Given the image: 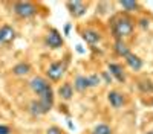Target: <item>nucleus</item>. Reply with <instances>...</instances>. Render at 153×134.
<instances>
[{"instance_id":"nucleus-1","label":"nucleus","mask_w":153,"mask_h":134,"mask_svg":"<svg viewBox=\"0 0 153 134\" xmlns=\"http://www.w3.org/2000/svg\"><path fill=\"white\" fill-rule=\"evenodd\" d=\"M52 104H54V93H52V90H49L48 93L40 96V101H32L29 105V110L34 116L46 114L52 108Z\"/></svg>"},{"instance_id":"nucleus-2","label":"nucleus","mask_w":153,"mask_h":134,"mask_svg":"<svg viewBox=\"0 0 153 134\" xmlns=\"http://www.w3.org/2000/svg\"><path fill=\"white\" fill-rule=\"evenodd\" d=\"M133 31V23L129 18H120L117 20V23L113 24V32L117 37H126L130 35Z\"/></svg>"},{"instance_id":"nucleus-3","label":"nucleus","mask_w":153,"mask_h":134,"mask_svg":"<svg viewBox=\"0 0 153 134\" xmlns=\"http://www.w3.org/2000/svg\"><path fill=\"white\" fill-rule=\"evenodd\" d=\"M14 11L19 17H23V18H28V17H32L37 9L35 6L31 3V2H17L14 5Z\"/></svg>"},{"instance_id":"nucleus-4","label":"nucleus","mask_w":153,"mask_h":134,"mask_svg":"<svg viewBox=\"0 0 153 134\" xmlns=\"http://www.w3.org/2000/svg\"><path fill=\"white\" fill-rule=\"evenodd\" d=\"M29 85H31L32 92H34V93H37V94H40V96H43V94H45V93H48L49 90H52V89H51V85L48 84V81H46V79H43V78H40V76L32 78V79H31V82H29Z\"/></svg>"},{"instance_id":"nucleus-5","label":"nucleus","mask_w":153,"mask_h":134,"mask_svg":"<svg viewBox=\"0 0 153 134\" xmlns=\"http://www.w3.org/2000/svg\"><path fill=\"white\" fill-rule=\"evenodd\" d=\"M65 70H66V64L61 63V61H58V63H52V64H51L46 73H48V76L52 81H58L63 76Z\"/></svg>"},{"instance_id":"nucleus-6","label":"nucleus","mask_w":153,"mask_h":134,"mask_svg":"<svg viewBox=\"0 0 153 134\" xmlns=\"http://www.w3.org/2000/svg\"><path fill=\"white\" fill-rule=\"evenodd\" d=\"M46 43L49 47H52V49H57L63 44V38H61V35L57 32V31H51L46 37Z\"/></svg>"},{"instance_id":"nucleus-7","label":"nucleus","mask_w":153,"mask_h":134,"mask_svg":"<svg viewBox=\"0 0 153 134\" xmlns=\"http://www.w3.org/2000/svg\"><path fill=\"white\" fill-rule=\"evenodd\" d=\"M66 5H68L71 14L74 17H81L84 12H86V5L83 2H68Z\"/></svg>"},{"instance_id":"nucleus-8","label":"nucleus","mask_w":153,"mask_h":134,"mask_svg":"<svg viewBox=\"0 0 153 134\" xmlns=\"http://www.w3.org/2000/svg\"><path fill=\"white\" fill-rule=\"evenodd\" d=\"M14 29H12L11 26H2L0 28V44H6L9 41L14 40Z\"/></svg>"},{"instance_id":"nucleus-9","label":"nucleus","mask_w":153,"mask_h":134,"mask_svg":"<svg viewBox=\"0 0 153 134\" xmlns=\"http://www.w3.org/2000/svg\"><path fill=\"white\" fill-rule=\"evenodd\" d=\"M109 102L112 104V107L118 108V107H121V105L124 104V97H123V94L118 93V92H110V93H109Z\"/></svg>"},{"instance_id":"nucleus-10","label":"nucleus","mask_w":153,"mask_h":134,"mask_svg":"<svg viewBox=\"0 0 153 134\" xmlns=\"http://www.w3.org/2000/svg\"><path fill=\"white\" fill-rule=\"evenodd\" d=\"M109 70H110V73L117 78L120 82H123L124 79H126V76H124V72H123V67L120 66V64H109Z\"/></svg>"},{"instance_id":"nucleus-11","label":"nucleus","mask_w":153,"mask_h":134,"mask_svg":"<svg viewBox=\"0 0 153 134\" xmlns=\"http://www.w3.org/2000/svg\"><path fill=\"white\" fill-rule=\"evenodd\" d=\"M126 61H127V64H129L132 69H135V70H139L143 67V61L139 59L136 55H132V53H129L126 56Z\"/></svg>"},{"instance_id":"nucleus-12","label":"nucleus","mask_w":153,"mask_h":134,"mask_svg":"<svg viewBox=\"0 0 153 134\" xmlns=\"http://www.w3.org/2000/svg\"><path fill=\"white\" fill-rule=\"evenodd\" d=\"M83 38H84V41L89 43V44H95V43L100 41V34L95 32V31H86V32L83 34Z\"/></svg>"},{"instance_id":"nucleus-13","label":"nucleus","mask_w":153,"mask_h":134,"mask_svg":"<svg viewBox=\"0 0 153 134\" xmlns=\"http://www.w3.org/2000/svg\"><path fill=\"white\" fill-rule=\"evenodd\" d=\"M91 87V84H89V78L86 76H78L75 79V89L78 92H84L86 89Z\"/></svg>"},{"instance_id":"nucleus-14","label":"nucleus","mask_w":153,"mask_h":134,"mask_svg":"<svg viewBox=\"0 0 153 134\" xmlns=\"http://www.w3.org/2000/svg\"><path fill=\"white\" fill-rule=\"evenodd\" d=\"M58 93H60V96L63 97V99H71V97H72V85L71 84H63L61 85V87L58 89Z\"/></svg>"},{"instance_id":"nucleus-15","label":"nucleus","mask_w":153,"mask_h":134,"mask_svg":"<svg viewBox=\"0 0 153 134\" xmlns=\"http://www.w3.org/2000/svg\"><path fill=\"white\" fill-rule=\"evenodd\" d=\"M115 49H117V53L118 55H121V56H127L130 52H129V47H127L121 40H118L117 41V44H115Z\"/></svg>"},{"instance_id":"nucleus-16","label":"nucleus","mask_w":153,"mask_h":134,"mask_svg":"<svg viewBox=\"0 0 153 134\" xmlns=\"http://www.w3.org/2000/svg\"><path fill=\"white\" fill-rule=\"evenodd\" d=\"M29 64H25V63H20L17 66H14V69H12V72L16 73V75H26V73L29 72Z\"/></svg>"},{"instance_id":"nucleus-17","label":"nucleus","mask_w":153,"mask_h":134,"mask_svg":"<svg viewBox=\"0 0 153 134\" xmlns=\"http://www.w3.org/2000/svg\"><path fill=\"white\" fill-rule=\"evenodd\" d=\"M94 134H112V130H110V127H109V125L101 124V125H98V127L95 128Z\"/></svg>"},{"instance_id":"nucleus-18","label":"nucleus","mask_w":153,"mask_h":134,"mask_svg":"<svg viewBox=\"0 0 153 134\" xmlns=\"http://www.w3.org/2000/svg\"><path fill=\"white\" fill-rule=\"evenodd\" d=\"M121 6L126 9H135L138 5H136V2H121Z\"/></svg>"},{"instance_id":"nucleus-19","label":"nucleus","mask_w":153,"mask_h":134,"mask_svg":"<svg viewBox=\"0 0 153 134\" xmlns=\"http://www.w3.org/2000/svg\"><path fill=\"white\" fill-rule=\"evenodd\" d=\"M89 84H91V87H95V85L100 84V78L97 75H92V76H89Z\"/></svg>"},{"instance_id":"nucleus-20","label":"nucleus","mask_w":153,"mask_h":134,"mask_svg":"<svg viewBox=\"0 0 153 134\" xmlns=\"http://www.w3.org/2000/svg\"><path fill=\"white\" fill-rule=\"evenodd\" d=\"M48 134H63V133H61V130L58 127H51L48 130Z\"/></svg>"},{"instance_id":"nucleus-21","label":"nucleus","mask_w":153,"mask_h":134,"mask_svg":"<svg viewBox=\"0 0 153 134\" xmlns=\"http://www.w3.org/2000/svg\"><path fill=\"white\" fill-rule=\"evenodd\" d=\"M0 134H11V130L6 125H0Z\"/></svg>"},{"instance_id":"nucleus-22","label":"nucleus","mask_w":153,"mask_h":134,"mask_svg":"<svg viewBox=\"0 0 153 134\" xmlns=\"http://www.w3.org/2000/svg\"><path fill=\"white\" fill-rule=\"evenodd\" d=\"M147 134H153V131H149V133H147Z\"/></svg>"}]
</instances>
